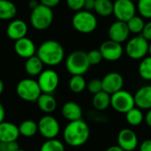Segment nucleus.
<instances>
[{
    "label": "nucleus",
    "instance_id": "1",
    "mask_svg": "<svg viewBox=\"0 0 151 151\" xmlns=\"http://www.w3.org/2000/svg\"><path fill=\"white\" fill-rule=\"evenodd\" d=\"M89 136L90 128L82 119L69 122L63 131L65 142L73 148L83 146L88 141Z\"/></svg>",
    "mask_w": 151,
    "mask_h": 151
},
{
    "label": "nucleus",
    "instance_id": "2",
    "mask_svg": "<svg viewBox=\"0 0 151 151\" xmlns=\"http://www.w3.org/2000/svg\"><path fill=\"white\" fill-rule=\"evenodd\" d=\"M36 56L42 60L43 65L55 66L63 61L65 50L58 42L55 40H47L36 50Z\"/></svg>",
    "mask_w": 151,
    "mask_h": 151
},
{
    "label": "nucleus",
    "instance_id": "3",
    "mask_svg": "<svg viewBox=\"0 0 151 151\" xmlns=\"http://www.w3.org/2000/svg\"><path fill=\"white\" fill-rule=\"evenodd\" d=\"M54 14L51 8L39 4L32 9L30 14V23L36 30H45L50 27L53 22Z\"/></svg>",
    "mask_w": 151,
    "mask_h": 151
},
{
    "label": "nucleus",
    "instance_id": "4",
    "mask_svg": "<svg viewBox=\"0 0 151 151\" xmlns=\"http://www.w3.org/2000/svg\"><path fill=\"white\" fill-rule=\"evenodd\" d=\"M65 67L72 75L85 74L90 67L87 53L82 50L72 52L66 58Z\"/></svg>",
    "mask_w": 151,
    "mask_h": 151
},
{
    "label": "nucleus",
    "instance_id": "5",
    "mask_svg": "<svg viewBox=\"0 0 151 151\" xmlns=\"http://www.w3.org/2000/svg\"><path fill=\"white\" fill-rule=\"evenodd\" d=\"M17 96L25 102H36L42 93L37 81L33 79H23L19 81L16 86Z\"/></svg>",
    "mask_w": 151,
    "mask_h": 151
},
{
    "label": "nucleus",
    "instance_id": "6",
    "mask_svg": "<svg viewBox=\"0 0 151 151\" xmlns=\"http://www.w3.org/2000/svg\"><path fill=\"white\" fill-rule=\"evenodd\" d=\"M74 29L81 34H89L97 27L96 17L89 11L81 10L77 12L72 19Z\"/></svg>",
    "mask_w": 151,
    "mask_h": 151
},
{
    "label": "nucleus",
    "instance_id": "7",
    "mask_svg": "<svg viewBox=\"0 0 151 151\" xmlns=\"http://www.w3.org/2000/svg\"><path fill=\"white\" fill-rule=\"evenodd\" d=\"M111 106L119 113H127L135 107L134 96L128 91L121 89L111 95Z\"/></svg>",
    "mask_w": 151,
    "mask_h": 151
},
{
    "label": "nucleus",
    "instance_id": "8",
    "mask_svg": "<svg viewBox=\"0 0 151 151\" xmlns=\"http://www.w3.org/2000/svg\"><path fill=\"white\" fill-rule=\"evenodd\" d=\"M149 41L142 35H136L130 39L126 45L127 55L134 60L142 59L149 53Z\"/></svg>",
    "mask_w": 151,
    "mask_h": 151
},
{
    "label": "nucleus",
    "instance_id": "9",
    "mask_svg": "<svg viewBox=\"0 0 151 151\" xmlns=\"http://www.w3.org/2000/svg\"><path fill=\"white\" fill-rule=\"evenodd\" d=\"M38 124V133L46 140L56 138L60 132V125L56 118L50 114L42 117Z\"/></svg>",
    "mask_w": 151,
    "mask_h": 151
},
{
    "label": "nucleus",
    "instance_id": "10",
    "mask_svg": "<svg viewBox=\"0 0 151 151\" xmlns=\"http://www.w3.org/2000/svg\"><path fill=\"white\" fill-rule=\"evenodd\" d=\"M37 82L42 93L52 94L59 84V77L54 70L47 69L38 75Z\"/></svg>",
    "mask_w": 151,
    "mask_h": 151
},
{
    "label": "nucleus",
    "instance_id": "11",
    "mask_svg": "<svg viewBox=\"0 0 151 151\" xmlns=\"http://www.w3.org/2000/svg\"><path fill=\"white\" fill-rule=\"evenodd\" d=\"M113 14L118 20L127 22L136 14V7L132 0H116L113 3Z\"/></svg>",
    "mask_w": 151,
    "mask_h": 151
},
{
    "label": "nucleus",
    "instance_id": "12",
    "mask_svg": "<svg viewBox=\"0 0 151 151\" xmlns=\"http://www.w3.org/2000/svg\"><path fill=\"white\" fill-rule=\"evenodd\" d=\"M99 50L102 53L103 58L107 61H117L123 55V47L121 43L114 42L111 39L104 42Z\"/></svg>",
    "mask_w": 151,
    "mask_h": 151
},
{
    "label": "nucleus",
    "instance_id": "13",
    "mask_svg": "<svg viewBox=\"0 0 151 151\" xmlns=\"http://www.w3.org/2000/svg\"><path fill=\"white\" fill-rule=\"evenodd\" d=\"M103 90L106 93L112 95L123 88L124 78L122 75L116 72L107 73L102 80Z\"/></svg>",
    "mask_w": 151,
    "mask_h": 151
},
{
    "label": "nucleus",
    "instance_id": "14",
    "mask_svg": "<svg viewBox=\"0 0 151 151\" xmlns=\"http://www.w3.org/2000/svg\"><path fill=\"white\" fill-rule=\"evenodd\" d=\"M118 145L125 151H134L138 146V136L130 128H124L118 134Z\"/></svg>",
    "mask_w": 151,
    "mask_h": 151
},
{
    "label": "nucleus",
    "instance_id": "15",
    "mask_svg": "<svg viewBox=\"0 0 151 151\" xmlns=\"http://www.w3.org/2000/svg\"><path fill=\"white\" fill-rule=\"evenodd\" d=\"M14 50L19 57L25 59H27L35 56L36 53V48L35 42L27 36L15 41Z\"/></svg>",
    "mask_w": 151,
    "mask_h": 151
},
{
    "label": "nucleus",
    "instance_id": "16",
    "mask_svg": "<svg viewBox=\"0 0 151 151\" xmlns=\"http://www.w3.org/2000/svg\"><path fill=\"white\" fill-rule=\"evenodd\" d=\"M108 34L111 40L122 43L127 40L130 35V31L128 29L127 22L117 20L111 25Z\"/></svg>",
    "mask_w": 151,
    "mask_h": 151
},
{
    "label": "nucleus",
    "instance_id": "17",
    "mask_svg": "<svg viewBox=\"0 0 151 151\" xmlns=\"http://www.w3.org/2000/svg\"><path fill=\"white\" fill-rule=\"evenodd\" d=\"M19 126L9 121H3L0 123V142H17L19 137Z\"/></svg>",
    "mask_w": 151,
    "mask_h": 151
},
{
    "label": "nucleus",
    "instance_id": "18",
    "mask_svg": "<svg viewBox=\"0 0 151 151\" xmlns=\"http://www.w3.org/2000/svg\"><path fill=\"white\" fill-rule=\"evenodd\" d=\"M27 25L22 19H13L6 28L8 37L13 41H17L25 37L27 34Z\"/></svg>",
    "mask_w": 151,
    "mask_h": 151
},
{
    "label": "nucleus",
    "instance_id": "19",
    "mask_svg": "<svg viewBox=\"0 0 151 151\" xmlns=\"http://www.w3.org/2000/svg\"><path fill=\"white\" fill-rule=\"evenodd\" d=\"M134 96L135 106L141 110L151 109V85H146L140 88Z\"/></svg>",
    "mask_w": 151,
    "mask_h": 151
},
{
    "label": "nucleus",
    "instance_id": "20",
    "mask_svg": "<svg viewBox=\"0 0 151 151\" xmlns=\"http://www.w3.org/2000/svg\"><path fill=\"white\" fill-rule=\"evenodd\" d=\"M61 113L63 117L69 122L79 120L82 118L81 107L77 103L73 101H69L64 104L61 109Z\"/></svg>",
    "mask_w": 151,
    "mask_h": 151
},
{
    "label": "nucleus",
    "instance_id": "21",
    "mask_svg": "<svg viewBox=\"0 0 151 151\" xmlns=\"http://www.w3.org/2000/svg\"><path fill=\"white\" fill-rule=\"evenodd\" d=\"M39 110L45 114H50L57 109V100L51 94L42 93L36 101Z\"/></svg>",
    "mask_w": 151,
    "mask_h": 151
},
{
    "label": "nucleus",
    "instance_id": "22",
    "mask_svg": "<svg viewBox=\"0 0 151 151\" xmlns=\"http://www.w3.org/2000/svg\"><path fill=\"white\" fill-rule=\"evenodd\" d=\"M92 105L96 111H104L111 106V95L102 90L93 96Z\"/></svg>",
    "mask_w": 151,
    "mask_h": 151
},
{
    "label": "nucleus",
    "instance_id": "23",
    "mask_svg": "<svg viewBox=\"0 0 151 151\" xmlns=\"http://www.w3.org/2000/svg\"><path fill=\"white\" fill-rule=\"evenodd\" d=\"M43 63L36 56H33L25 62V71L30 76H38L43 70Z\"/></svg>",
    "mask_w": 151,
    "mask_h": 151
},
{
    "label": "nucleus",
    "instance_id": "24",
    "mask_svg": "<svg viewBox=\"0 0 151 151\" xmlns=\"http://www.w3.org/2000/svg\"><path fill=\"white\" fill-rule=\"evenodd\" d=\"M17 13L16 5L10 0H0V19L9 20L13 19Z\"/></svg>",
    "mask_w": 151,
    "mask_h": 151
},
{
    "label": "nucleus",
    "instance_id": "25",
    "mask_svg": "<svg viewBox=\"0 0 151 151\" xmlns=\"http://www.w3.org/2000/svg\"><path fill=\"white\" fill-rule=\"evenodd\" d=\"M19 134L23 137H33L38 133V124L32 119L24 120L19 125Z\"/></svg>",
    "mask_w": 151,
    "mask_h": 151
},
{
    "label": "nucleus",
    "instance_id": "26",
    "mask_svg": "<svg viewBox=\"0 0 151 151\" xmlns=\"http://www.w3.org/2000/svg\"><path fill=\"white\" fill-rule=\"evenodd\" d=\"M96 12L102 17H108L113 14V3L111 0H96Z\"/></svg>",
    "mask_w": 151,
    "mask_h": 151
},
{
    "label": "nucleus",
    "instance_id": "27",
    "mask_svg": "<svg viewBox=\"0 0 151 151\" xmlns=\"http://www.w3.org/2000/svg\"><path fill=\"white\" fill-rule=\"evenodd\" d=\"M144 117L145 116L143 115L142 111L141 109L137 108L136 106L126 113V120H127V122L130 126H133V127L140 126L143 122Z\"/></svg>",
    "mask_w": 151,
    "mask_h": 151
},
{
    "label": "nucleus",
    "instance_id": "28",
    "mask_svg": "<svg viewBox=\"0 0 151 151\" xmlns=\"http://www.w3.org/2000/svg\"><path fill=\"white\" fill-rule=\"evenodd\" d=\"M87 88V82L83 78V75H72L69 81V88L72 92L79 94L85 90Z\"/></svg>",
    "mask_w": 151,
    "mask_h": 151
},
{
    "label": "nucleus",
    "instance_id": "29",
    "mask_svg": "<svg viewBox=\"0 0 151 151\" xmlns=\"http://www.w3.org/2000/svg\"><path fill=\"white\" fill-rule=\"evenodd\" d=\"M127 24L130 33H133V34H142L143 27L145 26L143 18L142 16H136V15L131 18L127 22Z\"/></svg>",
    "mask_w": 151,
    "mask_h": 151
},
{
    "label": "nucleus",
    "instance_id": "30",
    "mask_svg": "<svg viewBox=\"0 0 151 151\" xmlns=\"http://www.w3.org/2000/svg\"><path fill=\"white\" fill-rule=\"evenodd\" d=\"M40 151H65L64 143L54 138L46 140L41 146Z\"/></svg>",
    "mask_w": 151,
    "mask_h": 151
},
{
    "label": "nucleus",
    "instance_id": "31",
    "mask_svg": "<svg viewBox=\"0 0 151 151\" xmlns=\"http://www.w3.org/2000/svg\"><path fill=\"white\" fill-rule=\"evenodd\" d=\"M139 74L145 81H151V57L142 58L139 65Z\"/></svg>",
    "mask_w": 151,
    "mask_h": 151
},
{
    "label": "nucleus",
    "instance_id": "32",
    "mask_svg": "<svg viewBox=\"0 0 151 151\" xmlns=\"http://www.w3.org/2000/svg\"><path fill=\"white\" fill-rule=\"evenodd\" d=\"M137 9L142 18L151 19V0H139Z\"/></svg>",
    "mask_w": 151,
    "mask_h": 151
},
{
    "label": "nucleus",
    "instance_id": "33",
    "mask_svg": "<svg viewBox=\"0 0 151 151\" xmlns=\"http://www.w3.org/2000/svg\"><path fill=\"white\" fill-rule=\"evenodd\" d=\"M88 59L90 64V65H96L101 63V61L104 59L102 53L99 50H92L89 52L87 53Z\"/></svg>",
    "mask_w": 151,
    "mask_h": 151
},
{
    "label": "nucleus",
    "instance_id": "34",
    "mask_svg": "<svg viewBox=\"0 0 151 151\" xmlns=\"http://www.w3.org/2000/svg\"><path fill=\"white\" fill-rule=\"evenodd\" d=\"M87 88H88V90L91 94H93V95L101 92L103 90L102 80H99V79H93V80H91L88 83Z\"/></svg>",
    "mask_w": 151,
    "mask_h": 151
},
{
    "label": "nucleus",
    "instance_id": "35",
    "mask_svg": "<svg viewBox=\"0 0 151 151\" xmlns=\"http://www.w3.org/2000/svg\"><path fill=\"white\" fill-rule=\"evenodd\" d=\"M85 1L86 0H66V4L71 10L79 12L84 8Z\"/></svg>",
    "mask_w": 151,
    "mask_h": 151
},
{
    "label": "nucleus",
    "instance_id": "36",
    "mask_svg": "<svg viewBox=\"0 0 151 151\" xmlns=\"http://www.w3.org/2000/svg\"><path fill=\"white\" fill-rule=\"evenodd\" d=\"M19 149L17 142H0V151H17Z\"/></svg>",
    "mask_w": 151,
    "mask_h": 151
},
{
    "label": "nucleus",
    "instance_id": "37",
    "mask_svg": "<svg viewBox=\"0 0 151 151\" xmlns=\"http://www.w3.org/2000/svg\"><path fill=\"white\" fill-rule=\"evenodd\" d=\"M146 40L151 41V21L145 23V26L143 27V30L141 34Z\"/></svg>",
    "mask_w": 151,
    "mask_h": 151
},
{
    "label": "nucleus",
    "instance_id": "38",
    "mask_svg": "<svg viewBox=\"0 0 151 151\" xmlns=\"http://www.w3.org/2000/svg\"><path fill=\"white\" fill-rule=\"evenodd\" d=\"M60 1L61 0H40V4L52 9L53 7L57 6L60 3Z\"/></svg>",
    "mask_w": 151,
    "mask_h": 151
},
{
    "label": "nucleus",
    "instance_id": "39",
    "mask_svg": "<svg viewBox=\"0 0 151 151\" xmlns=\"http://www.w3.org/2000/svg\"><path fill=\"white\" fill-rule=\"evenodd\" d=\"M140 151H151V140H145L139 147Z\"/></svg>",
    "mask_w": 151,
    "mask_h": 151
},
{
    "label": "nucleus",
    "instance_id": "40",
    "mask_svg": "<svg viewBox=\"0 0 151 151\" xmlns=\"http://www.w3.org/2000/svg\"><path fill=\"white\" fill-rule=\"evenodd\" d=\"M95 3H96V0H86L85 1V4H84V8L86 11H92L95 9Z\"/></svg>",
    "mask_w": 151,
    "mask_h": 151
},
{
    "label": "nucleus",
    "instance_id": "41",
    "mask_svg": "<svg viewBox=\"0 0 151 151\" xmlns=\"http://www.w3.org/2000/svg\"><path fill=\"white\" fill-rule=\"evenodd\" d=\"M144 120H145L147 126L151 127V109L148 110V112L146 113V115L144 117Z\"/></svg>",
    "mask_w": 151,
    "mask_h": 151
},
{
    "label": "nucleus",
    "instance_id": "42",
    "mask_svg": "<svg viewBox=\"0 0 151 151\" xmlns=\"http://www.w3.org/2000/svg\"><path fill=\"white\" fill-rule=\"evenodd\" d=\"M4 117H5V110L4 105L0 103V123L4 121Z\"/></svg>",
    "mask_w": 151,
    "mask_h": 151
},
{
    "label": "nucleus",
    "instance_id": "43",
    "mask_svg": "<svg viewBox=\"0 0 151 151\" xmlns=\"http://www.w3.org/2000/svg\"><path fill=\"white\" fill-rule=\"evenodd\" d=\"M105 151H125L124 150H122L119 145H113L109 147Z\"/></svg>",
    "mask_w": 151,
    "mask_h": 151
},
{
    "label": "nucleus",
    "instance_id": "44",
    "mask_svg": "<svg viewBox=\"0 0 151 151\" xmlns=\"http://www.w3.org/2000/svg\"><path fill=\"white\" fill-rule=\"evenodd\" d=\"M39 4H40V3H36L35 0H31V1L29 2V6L31 7V9H34V8L36 7Z\"/></svg>",
    "mask_w": 151,
    "mask_h": 151
},
{
    "label": "nucleus",
    "instance_id": "45",
    "mask_svg": "<svg viewBox=\"0 0 151 151\" xmlns=\"http://www.w3.org/2000/svg\"><path fill=\"white\" fill-rule=\"evenodd\" d=\"M4 84L3 81L0 79V96L3 94V92H4Z\"/></svg>",
    "mask_w": 151,
    "mask_h": 151
},
{
    "label": "nucleus",
    "instance_id": "46",
    "mask_svg": "<svg viewBox=\"0 0 151 151\" xmlns=\"http://www.w3.org/2000/svg\"><path fill=\"white\" fill-rule=\"evenodd\" d=\"M149 53H150V55L151 57V42H150V44H149Z\"/></svg>",
    "mask_w": 151,
    "mask_h": 151
},
{
    "label": "nucleus",
    "instance_id": "47",
    "mask_svg": "<svg viewBox=\"0 0 151 151\" xmlns=\"http://www.w3.org/2000/svg\"><path fill=\"white\" fill-rule=\"evenodd\" d=\"M17 151H26V150H21V149H19V150H18Z\"/></svg>",
    "mask_w": 151,
    "mask_h": 151
},
{
    "label": "nucleus",
    "instance_id": "48",
    "mask_svg": "<svg viewBox=\"0 0 151 151\" xmlns=\"http://www.w3.org/2000/svg\"><path fill=\"white\" fill-rule=\"evenodd\" d=\"M133 2H134V1H139V0H132Z\"/></svg>",
    "mask_w": 151,
    "mask_h": 151
}]
</instances>
